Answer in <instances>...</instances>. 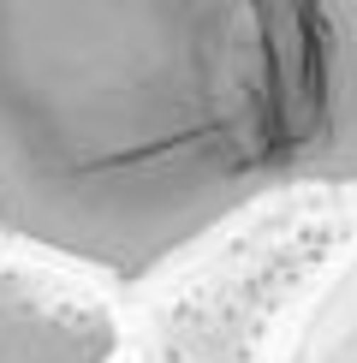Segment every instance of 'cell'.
I'll return each instance as SVG.
<instances>
[{
	"label": "cell",
	"instance_id": "cell-1",
	"mask_svg": "<svg viewBox=\"0 0 357 363\" xmlns=\"http://www.w3.org/2000/svg\"><path fill=\"white\" fill-rule=\"evenodd\" d=\"M286 191H357V0H0V233L155 280Z\"/></svg>",
	"mask_w": 357,
	"mask_h": 363
},
{
	"label": "cell",
	"instance_id": "cell-2",
	"mask_svg": "<svg viewBox=\"0 0 357 363\" xmlns=\"http://www.w3.org/2000/svg\"><path fill=\"white\" fill-rule=\"evenodd\" d=\"M304 363H357V298L346 304V315H334V322L316 334Z\"/></svg>",
	"mask_w": 357,
	"mask_h": 363
}]
</instances>
